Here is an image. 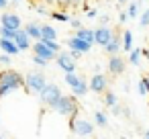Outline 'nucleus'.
I'll list each match as a JSON object with an SVG mask.
<instances>
[{"instance_id":"obj_24","label":"nucleus","mask_w":149,"mask_h":139,"mask_svg":"<svg viewBox=\"0 0 149 139\" xmlns=\"http://www.w3.org/2000/svg\"><path fill=\"white\" fill-rule=\"evenodd\" d=\"M94 121H96L98 127H106V125H108V117H106L102 110H94Z\"/></svg>"},{"instance_id":"obj_12","label":"nucleus","mask_w":149,"mask_h":139,"mask_svg":"<svg viewBox=\"0 0 149 139\" xmlns=\"http://www.w3.org/2000/svg\"><path fill=\"white\" fill-rule=\"evenodd\" d=\"M106 86H108L106 76H104V74H100V72H96V74L92 76V80H90V90L98 94V92H104V90H106Z\"/></svg>"},{"instance_id":"obj_25","label":"nucleus","mask_w":149,"mask_h":139,"mask_svg":"<svg viewBox=\"0 0 149 139\" xmlns=\"http://www.w3.org/2000/svg\"><path fill=\"white\" fill-rule=\"evenodd\" d=\"M51 19H53V21H59V23H70V21H72V17H70L68 13H59V10H53V13H51Z\"/></svg>"},{"instance_id":"obj_14","label":"nucleus","mask_w":149,"mask_h":139,"mask_svg":"<svg viewBox=\"0 0 149 139\" xmlns=\"http://www.w3.org/2000/svg\"><path fill=\"white\" fill-rule=\"evenodd\" d=\"M31 35L25 31V29H17V33H15V41H17V45L23 49V51H27L29 47H31Z\"/></svg>"},{"instance_id":"obj_28","label":"nucleus","mask_w":149,"mask_h":139,"mask_svg":"<svg viewBox=\"0 0 149 139\" xmlns=\"http://www.w3.org/2000/svg\"><path fill=\"white\" fill-rule=\"evenodd\" d=\"M15 29L6 27V25H0V37H8V39H15Z\"/></svg>"},{"instance_id":"obj_29","label":"nucleus","mask_w":149,"mask_h":139,"mask_svg":"<svg viewBox=\"0 0 149 139\" xmlns=\"http://www.w3.org/2000/svg\"><path fill=\"white\" fill-rule=\"evenodd\" d=\"M137 88H139V94L141 96H145V94H149V88H147V80H145V76L139 80V84H137Z\"/></svg>"},{"instance_id":"obj_22","label":"nucleus","mask_w":149,"mask_h":139,"mask_svg":"<svg viewBox=\"0 0 149 139\" xmlns=\"http://www.w3.org/2000/svg\"><path fill=\"white\" fill-rule=\"evenodd\" d=\"M88 90H90V84H86V80L82 78V82L78 84V86H74L72 88V92L76 94V96H84V94H88Z\"/></svg>"},{"instance_id":"obj_16","label":"nucleus","mask_w":149,"mask_h":139,"mask_svg":"<svg viewBox=\"0 0 149 139\" xmlns=\"http://www.w3.org/2000/svg\"><path fill=\"white\" fill-rule=\"evenodd\" d=\"M25 31L31 35V39H35V41L41 39V25H37V23H29V25L25 27Z\"/></svg>"},{"instance_id":"obj_44","label":"nucleus","mask_w":149,"mask_h":139,"mask_svg":"<svg viewBox=\"0 0 149 139\" xmlns=\"http://www.w3.org/2000/svg\"><path fill=\"white\" fill-rule=\"evenodd\" d=\"M125 2H127V0H118V4H125Z\"/></svg>"},{"instance_id":"obj_5","label":"nucleus","mask_w":149,"mask_h":139,"mask_svg":"<svg viewBox=\"0 0 149 139\" xmlns=\"http://www.w3.org/2000/svg\"><path fill=\"white\" fill-rule=\"evenodd\" d=\"M70 131L74 135H92L94 133V125L86 119H80L78 115L72 119V125H70Z\"/></svg>"},{"instance_id":"obj_23","label":"nucleus","mask_w":149,"mask_h":139,"mask_svg":"<svg viewBox=\"0 0 149 139\" xmlns=\"http://www.w3.org/2000/svg\"><path fill=\"white\" fill-rule=\"evenodd\" d=\"M141 55H143V49H133L131 55H129V64L131 66H141Z\"/></svg>"},{"instance_id":"obj_17","label":"nucleus","mask_w":149,"mask_h":139,"mask_svg":"<svg viewBox=\"0 0 149 139\" xmlns=\"http://www.w3.org/2000/svg\"><path fill=\"white\" fill-rule=\"evenodd\" d=\"M74 35H78L80 39H86V41H90V43H96V39H94V31H90V29H86V27L76 29Z\"/></svg>"},{"instance_id":"obj_33","label":"nucleus","mask_w":149,"mask_h":139,"mask_svg":"<svg viewBox=\"0 0 149 139\" xmlns=\"http://www.w3.org/2000/svg\"><path fill=\"white\" fill-rule=\"evenodd\" d=\"M110 112H112L114 117H118V115H123V106H118V104H114V106H110Z\"/></svg>"},{"instance_id":"obj_20","label":"nucleus","mask_w":149,"mask_h":139,"mask_svg":"<svg viewBox=\"0 0 149 139\" xmlns=\"http://www.w3.org/2000/svg\"><path fill=\"white\" fill-rule=\"evenodd\" d=\"M41 39H57V33L51 25H41Z\"/></svg>"},{"instance_id":"obj_38","label":"nucleus","mask_w":149,"mask_h":139,"mask_svg":"<svg viewBox=\"0 0 149 139\" xmlns=\"http://www.w3.org/2000/svg\"><path fill=\"white\" fill-rule=\"evenodd\" d=\"M8 6V0H0V10H4Z\"/></svg>"},{"instance_id":"obj_10","label":"nucleus","mask_w":149,"mask_h":139,"mask_svg":"<svg viewBox=\"0 0 149 139\" xmlns=\"http://www.w3.org/2000/svg\"><path fill=\"white\" fill-rule=\"evenodd\" d=\"M92 45H94V43H90V41H86V39H80L78 35H72V37L68 39V47H70V49H80L82 53H88V51L92 49Z\"/></svg>"},{"instance_id":"obj_36","label":"nucleus","mask_w":149,"mask_h":139,"mask_svg":"<svg viewBox=\"0 0 149 139\" xmlns=\"http://www.w3.org/2000/svg\"><path fill=\"white\" fill-rule=\"evenodd\" d=\"M70 25H72L74 29H80V27H84V25H82V23H80L78 19H72V21H70Z\"/></svg>"},{"instance_id":"obj_41","label":"nucleus","mask_w":149,"mask_h":139,"mask_svg":"<svg viewBox=\"0 0 149 139\" xmlns=\"http://www.w3.org/2000/svg\"><path fill=\"white\" fill-rule=\"evenodd\" d=\"M143 55H145V57L149 59V47H143Z\"/></svg>"},{"instance_id":"obj_7","label":"nucleus","mask_w":149,"mask_h":139,"mask_svg":"<svg viewBox=\"0 0 149 139\" xmlns=\"http://www.w3.org/2000/svg\"><path fill=\"white\" fill-rule=\"evenodd\" d=\"M55 61H57V66L63 70V72H74L76 70V59L72 57V53L68 51H59L57 53V57H55Z\"/></svg>"},{"instance_id":"obj_3","label":"nucleus","mask_w":149,"mask_h":139,"mask_svg":"<svg viewBox=\"0 0 149 139\" xmlns=\"http://www.w3.org/2000/svg\"><path fill=\"white\" fill-rule=\"evenodd\" d=\"M61 96H63V94H61V90H59L57 84H45V88L39 92V98H41V102H43L47 108H53V106L59 102Z\"/></svg>"},{"instance_id":"obj_8","label":"nucleus","mask_w":149,"mask_h":139,"mask_svg":"<svg viewBox=\"0 0 149 139\" xmlns=\"http://www.w3.org/2000/svg\"><path fill=\"white\" fill-rule=\"evenodd\" d=\"M0 25H6V27L17 31V29L23 27V21H21V17L17 13H2L0 15Z\"/></svg>"},{"instance_id":"obj_11","label":"nucleus","mask_w":149,"mask_h":139,"mask_svg":"<svg viewBox=\"0 0 149 139\" xmlns=\"http://www.w3.org/2000/svg\"><path fill=\"white\" fill-rule=\"evenodd\" d=\"M108 72L112 76H120L125 72V59L118 55V53H112L110 59H108Z\"/></svg>"},{"instance_id":"obj_34","label":"nucleus","mask_w":149,"mask_h":139,"mask_svg":"<svg viewBox=\"0 0 149 139\" xmlns=\"http://www.w3.org/2000/svg\"><path fill=\"white\" fill-rule=\"evenodd\" d=\"M127 19H129V13H127V10H120V15H118V23H127Z\"/></svg>"},{"instance_id":"obj_1","label":"nucleus","mask_w":149,"mask_h":139,"mask_svg":"<svg viewBox=\"0 0 149 139\" xmlns=\"http://www.w3.org/2000/svg\"><path fill=\"white\" fill-rule=\"evenodd\" d=\"M17 88H25L27 90V80L17 72V70H2L0 72V98H4L6 94H10Z\"/></svg>"},{"instance_id":"obj_42","label":"nucleus","mask_w":149,"mask_h":139,"mask_svg":"<svg viewBox=\"0 0 149 139\" xmlns=\"http://www.w3.org/2000/svg\"><path fill=\"white\" fill-rule=\"evenodd\" d=\"M143 137H149V131H143Z\"/></svg>"},{"instance_id":"obj_31","label":"nucleus","mask_w":149,"mask_h":139,"mask_svg":"<svg viewBox=\"0 0 149 139\" xmlns=\"http://www.w3.org/2000/svg\"><path fill=\"white\" fill-rule=\"evenodd\" d=\"M57 8L59 10H70L72 8V0H57Z\"/></svg>"},{"instance_id":"obj_21","label":"nucleus","mask_w":149,"mask_h":139,"mask_svg":"<svg viewBox=\"0 0 149 139\" xmlns=\"http://www.w3.org/2000/svg\"><path fill=\"white\" fill-rule=\"evenodd\" d=\"M141 8V0H133V2L129 4V8H127V13H129V19H137L139 17V10Z\"/></svg>"},{"instance_id":"obj_43","label":"nucleus","mask_w":149,"mask_h":139,"mask_svg":"<svg viewBox=\"0 0 149 139\" xmlns=\"http://www.w3.org/2000/svg\"><path fill=\"white\" fill-rule=\"evenodd\" d=\"M145 80H147V88H149V76H145Z\"/></svg>"},{"instance_id":"obj_27","label":"nucleus","mask_w":149,"mask_h":139,"mask_svg":"<svg viewBox=\"0 0 149 139\" xmlns=\"http://www.w3.org/2000/svg\"><path fill=\"white\" fill-rule=\"evenodd\" d=\"M139 27H141V29H147V27H149V8H145V10L141 13V17H139Z\"/></svg>"},{"instance_id":"obj_37","label":"nucleus","mask_w":149,"mask_h":139,"mask_svg":"<svg viewBox=\"0 0 149 139\" xmlns=\"http://www.w3.org/2000/svg\"><path fill=\"white\" fill-rule=\"evenodd\" d=\"M43 4H47V6H57V0H41Z\"/></svg>"},{"instance_id":"obj_40","label":"nucleus","mask_w":149,"mask_h":139,"mask_svg":"<svg viewBox=\"0 0 149 139\" xmlns=\"http://www.w3.org/2000/svg\"><path fill=\"white\" fill-rule=\"evenodd\" d=\"M123 115H125V117H127V119H129V117H131V110H129V108H125V106H123Z\"/></svg>"},{"instance_id":"obj_4","label":"nucleus","mask_w":149,"mask_h":139,"mask_svg":"<svg viewBox=\"0 0 149 139\" xmlns=\"http://www.w3.org/2000/svg\"><path fill=\"white\" fill-rule=\"evenodd\" d=\"M27 90L29 92H41L43 88H45V84H47V80H45V76L41 74V72H29L27 74Z\"/></svg>"},{"instance_id":"obj_39","label":"nucleus","mask_w":149,"mask_h":139,"mask_svg":"<svg viewBox=\"0 0 149 139\" xmlns=\"http://www.w3.org/2000/svg\"><path fill=\"white\" fill-rule=\"evenodd\" d=\"M100 23H102V25H106V23H108V17H106V15H102V17H100Z\"/></svg>"},{"instance_id":"obj_18","label":"nucleus","mask_w":149,"mask_h":139,"mask_svg":"<svg viewBox=\"0 0 149 139\" xmlns=\"http://www.w3.org/2000/svg\"><path fill=\"white\" fill-rule=\"evenodd\" d=\"M123 49H125L127 53L135 49V47H133V33H131L129 29H125V31H123Z\"/></svg>"},{"instance_id":"obj_15","label":"nucleus","mask_w":149,"mask_h":139,"mask_svg":"<svg viewBox=\"0 0 149 139\" xmlns=\"http://www.w3.org/2000/svg\"><path fill=\"white\" fill-rule=\"evenodd\" d=\"M104 49H106V53L108 55H112V53H118L120 49H123V39L118 37V35H114L106 45H104Z\"/></svg>"},{"instance_id":"obj_19","label":"nucleus","mask_w":149,"mask_h":139,"mask_svg":"<svg viewBox=\"0 0 149 139\" xmlns=\"http://www.w3.org/2000/svg\"><path fill=\"white\" fill-rule=\"evenodd\" d=\"M63 80H65V84H68L70 88H74V86H78V84L82 82V76H78V74H74V72H65Z\"/></svg>"},{"instance_id":"obj_35","label":"nucleus","mask_w":149,"mask_h":139,"mask_svg":"<svg viewBox=\"0 0 149 139\" xmlns=\"http://www.w3.org/2000/svg\"><path fill=\"white\" fill-rule=\"evenodd\" d=\"M86 17H88V19H96V17H98V10H96V8H90V10L86 13Z\"/></svg>"},{"instance_id":"obj_45","label":"nucleus","mask_w":149,"mask_h":139,"mask_svg":"<svg viewBox=\"0 0 149 139\" xmlns=\"http://www.w3.org/2000/svg\"><path fill=\"white\" fill-rule=\"evenodd\" d=\"M15 2H23V0H15Z\"/></svg>"},{"instance_id":"obj_26","label":"nucleus","mask_w":149,"mask_h":139,"mask_svg":"<svg viewBox=\"0 0 149 139\" xmlns=\"http://www.w3.org/2000/svg\"><path fill=\"white\" fill-rule=\"evenodd\" d=\"M116 102H118V98H116V94H114V92H106V94H104V104H106L108 108H110V106H114Z\"/></svg>"},{"instance_id":"obj_2","label":"nucleus","mask_w":149,"mask_h":139,"mask_svg":"<svg viewBox=\"0 0 149 139\" xmlns=\"http://www.w3.org/2000/svg\"><path fill=\"white\" fill-rule=\"evenodd\" d=\"M76 96V94H74ZM74 96H70V94H63L61 98H59V102L53 106V110L55 112H59L61 117H65V119H74L76 115H78V110H80V106H78V102H76V98Z\"/></svg>"},{"instance_id":"obj_46","label":"nucleus","mask_w":149,"mask_h":139,"mask_svg":"<svg viewBox=\"0 0 149 139\" xmlns=\"http://www.w3.org/2000/svg\"><path fill=\"white\" fill-rule=\"evenodd\" d=\"M2 135H4V133H0V137H2Z\"/></svg>"},{"instance_id":"obj_32","label":"nucleus","mask_w":149,"mask_h":139,"mask_svg":"<svg viewBox=\"0 0 149 139\" xmlns=\"http://www.w3.org/2000/svg\"><path fill=\"white\" fill-rule=\"evenodd\" d=\"M10 57H13L10 53H4L2 51V55H0V64H2V66H10V61H13Z\"/></svg>"},{"instance_id":"obj_9","label":"nucleus","mask_w":149,"mask_h":139,"mask_svg":"<svg viewBox=\"0 0 149 139\" xmlns=\"http://www.w3.org/2000/svg\"><path fill=\"white\" fill-rule=\"evenodd\" d=\"M114 37V33L110 31V27H106V25H102V27H98V29H94V39H96V43L98 45H106L110 39Z\"/></svg>"},{"instance_id":"obj_13","label":"nucleus","mask_w":149,"mask_h":139,"mask_svg":"<svg viewBox=\"0 0 149 139\" xmlns=\"http://www.w3.org/2000/svg\"><path fill=\"white\" fill-rule=\"evenodd\" d=\"M0 49H2L4 53H10L13 57H17L23 49L17 45V41L15 39H8V37H0Z\"/></svg>"},{"instance_id":"obj_30","label":"nucleus","mask_w":149,"mask_h":139,"mask_svg":"<svg viewBox=\"0 0 149 139\" xmlns=\"http://www.w3.org/2000/svg\"><path fill=\"white\" fill-rule=\"evenodd\" d=\"M33 64H35V66H39V68H47V64H49V61H47L45 57H41V55L33 53Z\"/></svg>"},{"instance_id":"obj_6","label":"nucleus","mask_w":149,"mask_h":139,"mask_svg":"<svg viewBox=\"0 0 149 139\" xmlns=\"http://www.w3.org/2000/svg\"><path fill=\"white\" fill-rule=\"evenodd\" d=\"M33 53H37V55H41V57H45L47 61H51V59H55L57 57V51H53L43 39H39L37 43H33Z\"/></svg>"}]
</instances>
